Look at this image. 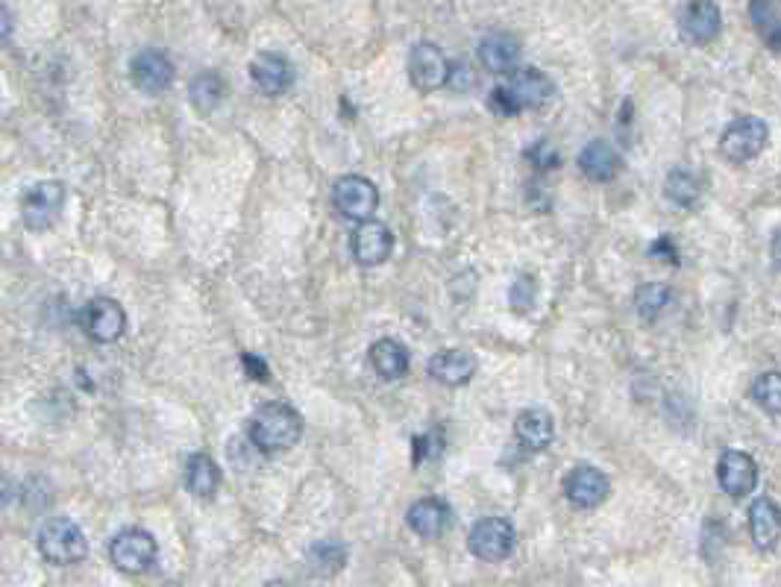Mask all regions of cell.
Returning a JSON list of instances; mask_svg holds the SVG:
<instances>
[{
  "label": "cell",
  "mask_w": 781,
  "mask_h": 587,
  "mask_svg": "<svg viewBox=\"0 0 781 587\" xmlns=\"http://www.w3.org/2000/svg\"><path fill=\"white\" fill-rule=\"evenodd\" d=\"M515 435L526 449L541 452L553 444L555 438V420L546 408H526L515 420Z\"/></svg>",
  "instance_id": "44dd1931"
},
{
  "label": "cell",
  "mask_w": 781,
  "mask_h": 587,
  "mask_svg": "<svg viewBox=\"0 0 781 587\" xmlns=\"http://www.w3.org/2000/svg\"><path fill=\"white\" fill-rule=\"evenodd\" d=\"M564 494L576 508H596L603 506L612 494V482L600 468L579 464L564 476Z\"/></svg>",
  "instance_id": "8fae6325"
},
{
  "label": "cell",
  "mask_w": 781,
  "mask_h": 587,
  "mask_svg": "<svg viewBox=\"0 0 781 587\" xmlns=\"http://www.w3.org/2000/svg\"><path fill=\"white\" fill-rule=\"evenodd\" d=\"M156 538H153L150 532H144V528H124L110 544L112 564H115L121 573H127V576L148 573V570L156 564Z\"/></svg>",
  "instance_id": "277c9868"
},
{
  "label": "cell",
  "mask_w": 781,
  "mask_h": 587,
  "mask_svg": "<svg viewBox=\"0 0 781 587\" xmlns=\"http://www.w3.org/2000/svg\"><path fill=\"white\" fill-rule=\"evenodd\" d=\"M39 552L48 558L50 564H60V567H68V564H77L86 558L89 552V540L83 535V528L74 523V520L65 518H53L48 520L45 526L39 528Z\"/></svg>",
  "instance_id": "7a4b0ae2"
},
{
  "label": "cell",
  "mask_w": 781,
  "mask_h": 587,
  "mask_svg": "<svg viewBox=\"0 0 781 587\" xmlns=\"http://www.w3.org/2000/svg\"><path fill=\"white\" fill-rule=\"evenodd\" d=\"M265 587H288V585H286V582H267Z\"/></svg>",
  "instance_id": "f35d334b"
},
{
  "label": "cell",
  "mask_w": 781,
  "mask_h": 587,
  "mask_svg": "<svg viewBox=\"0 0 781 587\" xmlns=\"http://www.w3.org/2000/svg\"><path fill=\"white\" fill-rule=\"evenodd\" d=\"M446 86L453 91H470L476 86L474 68H470L467 62H453V65H450V80H446Z\"/></svg>",
  "instance_id": "1f68e13d"
},
{
  "label": "cell",
  "mask_w": 781,
  "mask_h": 587,
  "mask_svg": "<svg viewBox=\"0 0 781 587\" xmlns=\"http://www.w3.org/2000/svg\"><path fill=\"white\" fill-rule=\"evenodd\" d=\"M406 520H408V528L415 532L417 538L436 540L444 535L446 528H450L453 511H450V506H446L444 499L424 497V499H417L415 506L408 508Z\"/></svg>",
  "instance_id": "9a60e30c"
},
{
  "label": "cell",
  "mask_w": 781,
  "mask_h": 587,
  "mask_svg": "<svg viewBox=\"0 0 781 587\" xmlns=\"http://www.w3.org/2000/svg\"><path fill=\"white\" fill-rule=\"evenodd\" d=\"M62 209H65V186L56 180L36 182L21 200V220L33 232H45L60 220Z\"/></svg>",
  "instance_id": "5b68a950"
},
{
  "label": "cell",
  "mask_w": 781,
  "mask_h": 587,
  "mask_svg": "<svg viewBox=\"0 0 781 587\" xmlns=\"http://www.w3.org/2000/svg\"><path fill=\"white\" fill-rule=\"evenodd\" d=\"M12 30H15V21H12V12L0 3V48H7L12 39Z\"/></svg>",
  "instance_id": "d590c367"
},
{
  "label": "cell",
  "mask_w": 781,
  "mask_h": 587,
  "mask_svg": "<svg viewBox=\"0 0 781 587\" xmlns=\"http://www.w3.org/2000/svg\"><path fill=\"white\" fill-rule=\"evenodd\" d=\"M408 80L417 91L444 89L450 80V62H446L444 50L432 41H417L408 53Z\"/></svg>",
  "instance_id": "ba28073f"
},
{
  "label": "cell",
  "mask_w": 781,
  "mask_h": 587,
  "mask_svg": "<svg viewBox=\"0 0 781 587\" xmlns=\"http://www.w3.org/2000/svg\"><path fill=\"white\" fill-rule=\"evenodd\" d=\"M479 62L491 74H515L520 62V41L512 33H488L479 41Z\"/></svg>",
  "instance_id": "d6986e66"
},
{
  "label": "cell",
  "mask_w": 781,
  "mask_h": 587,
  "mask_svg": "<svg viewBox=\"0 0 781 587\" xmlns=\"http://www.w3.org/2000/svg\"><path fill=\"white\" fill-rule=\"evenodd\" d=\"M186 485L194 497L212 499L221 488V468L206 452H194L186 461Z\"/></svg>",
  "instance_id": "cb8c5ba5"
},
{
  "label": "cell",
  "mask_w": 781,
  "mask_h": 587,
  "mask_svg": "<svg viewBox=\"0 0 781 587\" xmlns=\"http://www.w3.org/2000/svg\"><path fill=\"white\" fill-rule=\"evenodd\" d=\"M749 18L755 33L772 53H781V10L779 0H752Z\"/></svg>",
  "instance_id": "d4e9b609"
},
{
  "label": "cell",
  "mask_w": 781,
  "mask_h": 587,
  "mask_svg": "<svg viewBox=\"0 0 781 587\" xmlns=\"http://www.w3.org/2000/svg\"><path fill=\"white\" fill-rule=\"evenodd\" d=\"M717 478H720L722 494H729L732 499L749 497L758 485V464L743 449H726L717 464Z\"/></svg>",
  "instance_id": "30bf717a"
},
{
  "label": "cell",
  "mask_w": 781,
  "mask_h": 587,
  "mask_svg": "<svg viewBox=\"0 0 781 587\" xmlns=\"http://www.w3.org/2000/svg\"><path fill=\"white\" fill-rule=\"evenodd\" d=\"M133 82L148 94H162L174 82V65L162 50H141L129 62Z\"/></svg>",
  "instance_id": "5bb4252c"
},
{
  "label": "cell",
  "mask_w": 781,
  "mask_h": 587,
  "mask_svg": "<svg viewBox=\"0 0 781 587\" xmlns=\"http://www.w3.org/2000/svg\"><path fill=\"white\" fill-rule=\"evenodd\" d=\"M664 194H667L676 206L688 209V206H693V203L700 200V180L693 177L691 170L672 168L667 182H664Z\"/></svg>",
  "instance_id": "f1b7e54d"
},
{
  "label": "cell",
  "mask_w": 781,
  "mask_h": 587,
  "mask_svg": "<svg viewBox=\"0 0 781 587\" xmlns=\"http://www.w3.org/2000/svg\"><path fill=\"white\" fill-rule=\"evenodd\" d=\"M391 250H394V235H391V229L382 220H365L353 232V256L365 268L382 265L391 256Z\"/></svg>",
  "instance_id": "7c38bea8"
},
{
  "label": "cell",
  "mask_w": 781,
  "mask_h": 587,
  "mask_svg": "<svg viewBox=\"0 0 781 587\" xmlns=\"http://www.w3.org/2000/svg\"><path fill=\"white\" fill-rule=\"evenodd\" d=\"M670 285L664 282H646L634 291V309L641 320H655L667 306H670Z\"/></svg>",
  "instance_id": "4316f807"
},
{
  "label": "cell",
  "mask_w": 781,
  "mask_h": 587,
  "mask_svg": "<svg viewBox=\"0 0 781 587\" xmlns=\"http://www.w3.org/2000/svg\"><path fill=\"white\" fill-rule=\"evenodd\" d=\"M752 397L755 403L767 411V414H781V373L779 370H770V373H761L755 379L752 385Z\"/></svg>",
  "instance_id": "f546056e"
},
{
  "label": "cell",
  "mask_w": 781,
  "mask_h": 587,
  "mask_svg": "<svg viewBox=\"0 0 781 587\" xmlns=\"http://www.w3.org/2000/svg\"><path fill=\"white\" fill-rule=\"evenodd\" d=\"M250 77H253V82H256V89L262 91V94L277 98V94L291 89L294 68H291V62H288L286 56H279V53H259L256 60L250 62Z\"/></svg>",
  "instance_id": "ac0fdd59"
},
{
  "label": "cell",
  "mask_w": 781,
  "mask_h": 587,
  "mask_svg": "<svg viewBox=\"0 0 781 587\" xmlns=\"http://www.w3.org/2000/svg\"><path fill=\"white\" fill-rule=\"evenodd\" d=\"M332 203H336V209L341 212L344 218L365 224V220L374 218L376 206H379V189H376L367 177L350 174V177H341V180L336 182Z\"/></svg>",
  "instance_id": "52a82bcc"
},
{
  "label": "cell",
  "mask_w": 781,
  "mask_h": 587,
  "mask_svg": "<svg viewBox=\"0 0 781 587\" xmlns=\"http://www.w3.org/2000/svg\"><path fill=\"white\" fill-rule=\"evenodd\" d=\"M767 141H770V127L755 115H743V118H734L720 136V153L734 165H743L761 156Z\"/></svg>",
  "instance_id": "3957f363"
},
{
  "label": "cell",
  "mask_w": 781,
  "mask_h": 587,
  "mask_svg": "<svg viewBox=\"0 0 781 587\" xmlns=\"http://www.w3.org/2000/svg\"><path fill=\"white\" fill-rule=\"evenodd\" d=\"M515 526L505 518H482L476 520V526L467 535V547L479 561L496 564L515 552Z\"/></svg>",
  "instance_id": "8992f818"
},
{
  "label": "cell",
  "mask_w": 781,
  "mask_h": 587,
  "mask_svg": "<svg viewBox=\"0 0 781 587\" xmlns=\"http://www.w3.org/2000/svg\"><path fill=\"white\" fill-rule=\"evenodd\" d=\"M370 365L379 377L396 382L408 373V349L394 339H379L370 347Z\"/></svg>",
  "instance_id": "603a6c76"
},
{
  "label": "cell",
  "mask_w": 781,
  "mask_h": 587,
  "mask_svg": "<svg viewBox=\"0 0 781 587\" xmlns=\"http://www.w3.org/2000/svg\"><path fill=\"white\" fill-rule=\"evenodd\" d=\"M241 365H244V370H248V377L250 379H256V382H267L270 379V370H267L265 359H259V356H241Z\"/></svg>",
  "instance_id": "836d02e7"
},
{
  "label": "cell",
  "mask_w": 781,
  "mask_h": 587,
  "mask_svg": "<svg viewBox=\"0 0 781 587\" xmlns=\"http://www.w3.org/2000/svg\"><path fill=\"white\" fill-rule=\"evenodd\" d=\"M188 94H191V106L200 112V115H209L221 106V100L227 98V82L221 74L215 71H203L198 74L191 86H188Z\"/></svg>",
  "instance_id": "484cf974"
},
{
  "label": "cell",
  "mask_w": 781,
  "mask_h": 587,
  "mask_svg": "<svg viewBox=\"0 0 781 587\" xmlns=\"http://www.w3.org/2000/svg\"><path fill=\"white\" fill-rule=\"evenodd\" d=\"M476 373V356L470 349H441L429 359V377L446 385V388H458L467 385Z\"/></svg>",
  "instance_id": "e0dca14e"
},
{
  "label": "cell",
  "mask_w": 781,
  "mask_h": 587,
  "mask_svg": "<svg viewBox=\"0 0 781 587\" xmlns=\"http://www.w3.org/2000/svg\"><path fill=\"white\" fill-rule=\"evenodd\" d=\"M436 438H438V432H432V435H424V438H417V444H415L417 461H424V458H429V456H438L436 449H441V441H436Z\"/></svg>",
  "instance_id": "e575fe53"
},
{
  "label": "cell",
  "mask_w": 781,
  "mask_h": 587,
  "mask_svg": "<svg viewBox=\"0 0 781 587\" xmlns=\"http://www.w3.org/2000/svg\"><path fill=\"white\" fill-rule=\"evenodd\" d=\"M679 30H682V39H688L691 44H708L722 30L720 7L714 0H693L679 18Z\"/></svg>",
  "instance_id": "4fadbf2b"
},
{
  "label": "cell",
  "mask_w": 781,
  "mask_h": 587,
  "mask_svg": "<svg viewBox=\"0 0 781 587\" xmlns=\"http://www.w3.org/2000/svg\"><path fill=\"white\" fill-rule=\"evenodd\" d=\"M308 564H312L317 576H336L347 564V547L344 544H336V540H320L308 552Z\"/></svg>",
  "instance_id": "83f0119b"
},
{
  "label": "cell",
  "mask_w": 781,
  "mask_h": 587,
  "mask_svg": "<svg viewBox=\"0 0 781 587\" xmlns=\"http://www.w3.org/2000/svg\"><path fill=\"white\" fill-rule=\"evenodd\" d=\"M508 303H512V309H515L517 315L532 311L534 303H538V285H534V279L532 277L515 279V285L508 291Z\"/></svg>",
  "instance_id": "4dcf8cb0"
},
{
  "label": "cell",
  "mask_w": 781,
  "mask_h": 587,
  "mask_svg": "<svg viewBox=\"0 0 781 587\" xmlns=\"http://www.w3.org/2000/svg\"><path fill=\"white\" fill-rule=\"evenodd\" d=\"M770 253H772V265H776V268L781 270V229H779V232H776V239H772Z\"/></svg>",
  "instance_id": "74e56055"
},
{
  "label": "cell",
  "mask_w": 781,
  "mask_h": 587,
  "mask_svg": "<svg viewBox=\"0 0 781 587\" xmlns=\"http://www.w3.org/2000/svg\"><path fill=\"white\" fill-rule=\"evenodd\" d=\"M749 532L758 549H776L781 540V508L776 499L758 497L749 506Z\"/></svg>",
  "instance_id": "ffe728a7"
},
{
  "label": "cell",
  "mask_w": 781,
  "mask_h": 587,
  "mask_svg": "<svg viewBox=\"0 0 781 587\" xmlns=\"http://www.w3.org/2000/svg\"><path fill=\"white\" fill-rule=\"evenodd\" d=\"M83 329L98 344H115L124 335V329H127L124 306L112 297H95L83 309Z\"/></svg>",
  "instance_id": "9c48e42d"
},
{
  "label": "cell",
  "mask_w": 781,
  "mask_h": 587,
  "mask_svg": "<svg viewBox=\"0 0 781 587\" xmlns=\"http://www.w3.org/2000/svg\"><path fill=\"white\" fill-rule=\"evenodd\" d=\"M491 110H494L496 115L512 118V115H517V112H520V106H517L515 98L508 94V89H505V86H500V89L491 91Z\"/></svg>",
  "instance_id": "d6a6232c"
},
{
  "label": "cell",
  "mask_w": 781,
  "mask_h": 587,
  "mask_svg": "<svg viewBox=\"0 0 781 587\" xmlns=\"http://www.w3.org/2000/svg\"><path fill=\"white\" fill-rule=\"evenodd\" d=\"M579 168L584 170V177L594 182H608L617 177V168H620V156L617 150L612 148V141L596 139L591 144H584V150L579 153Z\"/></svg>",
  "instance_id": "7402d4cb"
},
{
  "label": "cell",
  "mask_w": 781,
  "mask_h": 587,
  "mask_svg": "<svg viewBox=\"0 0 781 587\" xmlns=\"http://www.w3.org/2000/svg\"><path fill=\"white\" fill-rule=\"evenodd\" d=\"M300 438H303V418L298 408H291L288 403H265L250 418V441L265 456L288 452L291 447H298Z\"/></svg>",
  "instance_id": "6da1fadb"
},
{
  "label": "cell",
  "mask_w": 781,
  "mask_h": 587,
  "mask_svg": "<svg viewBox=\"0 0 781 587\" xmlns=\"http://www.w3.org/2000/svg\"><path fill=\"white\" fill-rule=\"evenodd\" d=\"M508 94L515 98V103L524 110H541L546 100L555 94V86L553 80L541 74L538 68H517L512 74V80H508Z\"/></svg>",
  "instance_id": "2e32d148"
},
{
  "label": "cell",
  "mask_w": 781,
  "mask_h": 587,
  "mask_svg": "<svg viewBox=\"0 0 781 587\" xmlns=\"http://www.w3.org/2000/svg\"><path fill=\"white\" fill-rule=\"evenodd\" d=\"M12 502V482L0 473V508H7Z\"/></svg>",
  "instance_id": "8d00e7d4"
}]
</instances>
